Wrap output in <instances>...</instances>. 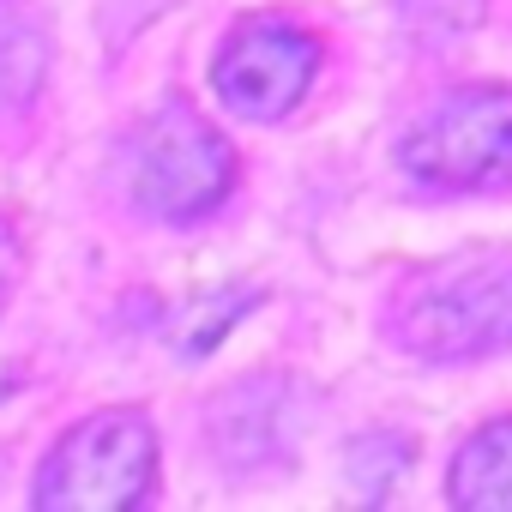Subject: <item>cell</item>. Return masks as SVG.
<instances>
[{"label":"cell","mask_w":512,"mask_h":512,"mask_svg":"<svg viewBox=\"0 0 512 512\" xmlns=\"http://www.w3.org/2000/svg\"><path fill=\"white\" fill-rule=\"evenodd\" d=\"M398 7H404V25L422 43H452L482 19V0H398Z\"/></svg>","instance_id":"9c48e42d"},{"label":"cell","mask_w":512,"mask_h":512,"mask_svg":"<svg viewBox=\"0 0 512 512\" xmlns=\"http://www.w3.org/2000/svg\"><path fill=\"white\" fill-rule=\"evenodd\" d=\"M404 169L428 187H488L512 175V85H470L404 139Z\"/></svg>","instance_id":"277c9868"},{"label":"cell","mask_w":512,"mask_h":512,"mask_svg":"<svg viewBox=\"0 0 512 512\" xmlns=\"http://www.w3.org/2000/svg\"><path fill=\"white\" fill-rule=\"evenodd\" d=\"M452 500L470 512H512V422H488L458 446Z\"/></svg>","instance_id":"52a82bcc"},{"label":"cell","mask_w":512,"mask_h":512,"mask_svg":"<svg viewBox=\"0 0 512 512\" xmlns=\"http://www.w3.org/2000/svg\"><path fill=\"white\" fill-rule=\"evenodd\" d=\"M314 73H320V37L302 31L296 19H241L223 37L217 67H211L217 97L253 121L290 115L308 97Z\"/></svg>","instance_id":"5b68a950"},{"label":"cell","mask_w":512,"mask_h":512,"mask_svg":"<svg viewBox=\"0 0 512 512\" xmlns=\"http://www.w3.org/2000/svg\"><path fill=\"white\" fill-rule=\"evenodd\" d=\"M260 302V290H235V296H205V302H193L181 320H175V344L187 350V356H205L211 344H223L229 338V326Z\"/></svg>","instance_id":"ba28073f"},{"label":"cell","mask_w":512,"mask_h":512,"mask_svg":"<svg viewBox=\"0 0 512 512\" xmlns=\"http://www.w3.org/2000/svg\"><path fill=\"white\" fill-rule=\"evenodd\" d=\"M386 332L422 362L494 356L500 344H512V253L470 247L452 260L416 266L386 302Z\"/></svg>","instance_id":"6da1fadb"},{"label":"cell","mask_w":512,"mask_h":512,"mask_svg":"<svg viewBox=\"0 0 512 512\" xmlns=\"http://www.w3.org/2000/svg\"><path fill=\"white\" fill-rule=\"evenodd\" d=\"M49 73V31L31 0H0V127L19 121Z\"/></svg>","instance_id":"8992f818"},{"label":"cell","mask_w":512,"mask_h":512,"mask_svg":"<svg viewBox=\"0 0 512 512\" xmlns=\"http://www.w3.org/2000/svg\"><path fill=\"white\" fill-rule=\"evenodd\" d=\"M157 434L139 410H97L49 452L37 476L43 512H127L151 494Z\"/></svg>","instance_id":"7a4b0ae2"},{"label":"cell","mask_w":512,"mask_h":512,"mask_svg":"<svg viewBox=\"0 0 512 512\" xmlns=\"http://www.w3.org/2000/svg\"><path fill=\"white\" fill-rule=\"evenodd\" d=\"M133 199L151 217L193 223L223 205L235 181V151L223 133L193 109V103H163L139 133H133V163H127Z\"/></svg>","instance_id":"3957f363"},{"label":"cell","mask_w":512,"mask_h":512,"mask_svg":"<svg viewBox=\"0 0 512 512\" xmlns=\"http://www.w3.org/2000/svg\"><path fill=\"white\" fill-rule=\"evenodd\" d=\"M19 266H25V247H19V229L0 217V308L13 302V284H19Z\"/></svg>","instance_id":"30bf717a"}]
</instances>
